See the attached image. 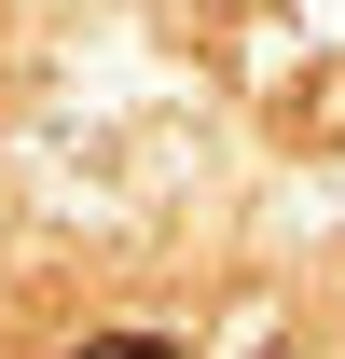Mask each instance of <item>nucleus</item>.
<instances>
[{
    "mask_svg": "<svg viewBox=\"0 0 345 359\" xmlns=\"http://www.w3.org/2000/svg\"><path fill=\"white\" fill-rule=\"evenodd\" d=\"M69 359H180L166 332H97V346H69Z\"/></svg>",
    "mask_w": 345,
    "mask_h": 359,
    "instance_id": "1",
    "label": "nucleus"
}]
</instances>
